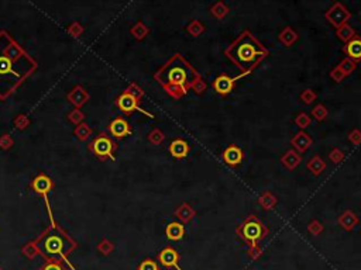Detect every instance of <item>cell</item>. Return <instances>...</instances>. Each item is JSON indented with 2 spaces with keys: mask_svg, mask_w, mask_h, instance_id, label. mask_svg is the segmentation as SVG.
Wrapping results in <instances>:
<instances>
[{
  "mask_svg": "<svg viewBox=\"0 0 361 270\" xmlns=\"http://www.w3.org/2000/svg\"><path fill=\"white\" fill-rule=\"evenodd\" d=\"M157 82L161 85L168 95L172 97H181L187 95L188 90L200 80V75L196 69L181 55L175 54L160 71L155 74Z\"/></svg>",
  "mask_w": 361,
  "mask_h": 270,
  "instance_id": "cell-1",
  "label": "cell"
},
{
  "mask_svg": "<svg viewBox=\"0 0 361 270\" xmlns=\"http://www.w3.org/2000/svg\"><path fill=\"white\" fill-rule=\"evenodd\" d=\"M226 57L243 71V75L249 74L260 62L268 57V51L262 47L260 41L249 30H244L238 37L224 51Z\"/></svg>",
  "mask_w": 361,
  "mask_h": 270,
  "instance_id": "cell-2",
  "label": "cell"
},
{
  "mask_svg": "<svg viewBox=\"0 0 361 270\" xmlns=\"http://www.w3.org/2000/svg\"><path fill=\"white\" fill-rule=\"evenodd\" d=\"M72 251L69 246L68 238L58 232H52L45 235L40 244V252L48 262H68L66 255ZM69 265V262H68Z\"/></svg>",
  "mask_w": 361,
  "mask_h": 270,
  "instance_id": "cell-3",
  "label": "cell"
},
{
  "mask_svg": "<svg viewBox=\"0 0 361 270\" xmlns=\"http://www.w3.org/2000/svg\"><path fill=\"white\" fill-rule=\"evenodd\" d=\"M236 232L243 241L250 244V246H257L258 241H261L264 236H267L268 228L258 220V217L250 215L237 228Z\"/></svg>",
  "mask_w": 361,
  "mask_h": 270,
  "instance_id": "cell-4",
  "label": "cell"
},
{
  "mask_svg": "<svg viewBox=\"0 0 361 270\" xmlns=\"http://www.w3.org/2000/svg\"><path fill=\"white\" fill-rule=\"evenodd\" d=\"M326 19L335 27L340 28L341 25L346 24V21L350 19V13L344 6H341L340 3H336L329 12L326 13Z\"/></svg>",
  "mask_w": 361,
  "mask_h": 270,
  "instance_id": "cell-5",
  "label": "cell"
},
{
  "mask_svg": "<svg viewBox=\"0 0 361 270\" xmlns=\"http://www.w3.org/2000/svg\"><path fill=\"white\" fill-rule=\"evenodd\" d=\"M117 106H119V109L122 111H125V113H127V114H130L131 111H134V110H137L140 111V113H143V114H146V116H149V117H151V118H154V116L152 114H149V113H147L146 110H143L141 107H138V101H137V97L136 96H133L131 93H123L120 97H119V100H117Z\"/></svg>",
  "mask_w": 361,
  "mask_h": 270,
  "instance_id": "cell-6",
  "label": "cell"
},
{
  "mask_svg": "<svg viewBox=\"0 0 361 270\" xmlns=\"http://www.w3.org/2000/svg\"><path fill=\"white\" fill-rule=\"evenodd\" d=\"M158 260L165 268H174L175 270H182L179 266V253L171 246H167L162 249L158 253Z\"/></svg>",
  "mask_w": 361,
  "mask_h": 270,
  "instance_id": "cell-7",
  "label": "cell"
},
{
  "mask_svg": "<svg viewBox=\"0 0 361 270\" xmlns=\"http://www.w3.org/2000/svg\"><path fill=\"white\" fill-rule=\"evenodd\" d=\"M236 79H232L230 76H227V75H220V76H217L216 79H214V82H213V89L216 90V93L217 95H220V96H226V95H229L233 89H234V83H236Z\"/></svg>",
  "mask_w": 361,
  "mask_h": 270,
  "instance_id": "cell-8",
  "label": "cell"
},
{
  "mask_svg": "<svg viewBox=\"0 0 361 270\" xmlns=\"http://www.w3.org/2000/svg\"><path fill=\"white\" fill-rule=\"evenodd\" d=\"M243 156H244L243 155V151L237 147V145H229L223 151V154H222V158H223V160L229 166H237V165H240L241 160H243Z\"/></svg>",
  "mask_w": 361,
  "mask_h": 270,
  "instance_id": "cell-9",
  "label": "cell"
},
{
  "mask_svg": "<svg viewBox=\"0 0 361 270\" xmlns=\"http://www.w3.org/2000/svg\"><path fill=\"white\" fill-rule=\"evenodd\" d=\"M113 142L107 138V136H99L95 142H93V151L96 152V155L99 156H109L113 159Z\"/></svg>",
  "mask_w": 361,
  "mask_h": 270,
  "instance_id": "cell-10",
  "label": "cell"
},
{
  "mask_svg": "<svg viewBox=\"0 0 361 270\" xmlns=\"http://www.w3.org/2000/svg\"><path fill=\"white\" fill-rule=\"evenodd\" d=\"M170 152L176 159H184V158H187V155L189 154V145H188L187 141H184V139H175L170 145Z\"/></svg>",
  "mask_w": 361,
  "mask_h": 270,
  "instance_id": "cell-11",
  "label": "cell"
},
{
  "mask_svg": "<svg viewBox=\"0 0 361 270\" xmlns=\"http://www.w3.org/2000/svg\"><path fill=\"white\" fill-rule=\"evenodd\" d=\"M165 235L170 241H181L185 236V227L181 222H170L165 228Z\"/></svg>",
  "mask_w": 361,
  "mask_h": 270,
  "instance_id": "cell-12",
  "label": "cell"
},
{
  "mask_svg": "<svg viewBox=\"0 0 361 270\" xmlns=\"http://www.w3.org/2000/svg\"><path fill=\"white\" fill-rule=\"evenodd\" d=\"M14 68V62L10 57L7 55H0V76H6V75H12L14 77H23V75L17 72Z\"/></svg>",
  "mask_w": 361,
  "mask_h": 270,
  "instance_id": "cell-13",
  "label": "cell"
},
{
  "mask_svg": "<svg viewBox=\"0 0 361 270\" xmlns=\"http://www.w3.org/2000/svg\"><path fill=\"white\" fill-rule=\"evenodd\" d=\"M110 133L117 138H122L126 135L131 134V128L128 123L126 121L125 118H116L112 124H110Z\"/></svg>",
  "mask_w": 361,
  "mask_h": 270,
  "instance_id": "cell-14",
  "label": "cell"
},
{
  "mask_svg": "<svg viewBox=\"0 0 361 270\" xmlns=\"http://www.w3.org/2000/svg\"><path fill=\"white\" fill-rule=\"evenodd\" d=\"M344 52L349 55V59L351 61H359L361 59V38L354 37L347 42L344 47Z\"/></svg>",
  "mask_w": 361,
  "mask_h": 270,
  "instance_id": "cell-15",
  "label": "cell"
},
{
  "mask_svg": "<svg viewBox=\"0 0 361 270\" xmlns=\"http://www.w3.org/2000/svg\"><path fill=\"white\" fill-rule=\"evenodd\" d=\"M339 224L343 230L346 231H351L357 224H359V217L353 212V211H344L340 217H339Z\"/></svg>",
  "mask_w": 361,
  "mask_h": 270,
  "instance_id": "cell-16",
  "label": "cell"
},
{
  "mask_svg": "<svg viewBox=\"0 0 361 270\" xmlns=\"http://www.w3.org/2000/svg\"><path fill=\"white\" fill-rule=\"evenodd\" d=\"M291 144L295 147V149H298L299 152H305V151L312 145V138L306 134V133L299 131L298 134L292 138Z\"/></svg>",
  "mask_w": 361,
  "mask_h": 270,
  "instance_id": "cell-17",
  "label": "cell"
},
{
  "mask_svg": "<svg viewBox=\"0 0 361 270\" xmlns=\"http://www.w3.org/2000/svg\"><path fill=\"white\" fill-rule=\"evenodd\" d=\"M33 187H34V190L40 193V194H47L48 192L51 190V187H52V182L50 180V177H47V176H38L34 179V183H33Z\"/></svg>",
  "mask_w": 361,
  "mask_h": 270,
  "instance_id": "cell-18",
  "label": "cell"
},
{
  "mask_svg": "<svg viewBox=\"0 0 361 270\" xmlns=\"http://www.w3.org/2000/svg\"><path fill=\"white\" fill-rule=\"evenodd\" d=\"M308 169H309L315 176H319V174L326 169V163H324V160L322 159L320 156L316 155V156H313V158L308 162Z\"/></svg>",
  "mask_w": 361,
  "mask_h": 270,
  "instance_id": "cell-19",
  "label": "cell"
},
{
  "mask_svg": "<svg viewBox=\"0 0 361 270\" xmlns=\"http://www.w3.org/2000/svg\"><path fill=\"white\" fill-rule=\"evenodd\" d=\"M281 160H282V163L287 166L288 169L292 171V169H295L299 163H300V156H299L295 151H288L287 154L282 156V159Z\"/></svg>",
  "mask_w": 361,
  "mask_h": 270,
  "instance_id": "cell-20",
  "label": "cell"
},
{
  "mask_svg": "<svg viewBox=\"0 0 361 270\" xmlns=\"http://www.w3.org/2000/svg\"><path fill=\"white\" fill-rule=\"evenodd\" d=\"M175 214L182 220L184 222H189L192 220V217L195 215V211L191 209V206L187 204V203H184V204H181V207L175 211Z\"/></svg>",
  "mask_w": 361,
  "mask_h": 270,
  "instance_id": "cell-21",
  "label": "cell"
},
{
  "mask_svg": "<svg viewBox=\"0 0 361 270\" xmlns=\"http://www.w3.org/2000/svg\"><path fill=\"white\" fill-rule=\"evenodd\" d=\"M337 36L340 39H343V41H347L349 42L350 39H353L354 38V31H353V28L349 27L347 24L341 25L340 28H337Z\"/></svg>",
  "mask_w": 361,
  "mask_h": 270,
  "instance_id": "cell-22",
  "label": "cell"
},
{
  "mask_svg": "<svg viewBox=\"0 0 361 270\" xmlns=\"http://www.w3.org/2000/svg\"><path fill=\"white\" fill-rule=\"evenodd\" d=\"M258 203L261 204L264 209L270 210V209H274V206L276 204V200H275V197L271 194V193H264L261 197H260V200H258Z\"/></svg>",
  "mask_w": 361,
  "mask_h": 270,
  "instance_id": "cell-23",
  "label": "cell"
},
{
  "mask_svg": "<svg viewBox=\"0 0 361 270\" xmlns=\"http://www.w3.org/2000/svg\"><path fill=\"white\" fill-rule=\"evenodd\" d=\"M297 38H298V36L292 31V28H285V30L281 33V36H279V39H281L287 47H289Z\"/></svg>",
  "mask_w": 361,
  "mask_h": 270,
  "instance_id": "cell-24",
  "label": "cell"
},
{
  "mask_svg": "<svg viewBox=\"0 0 361 270\" xmlns=\"http://www.w3.org/2000/svg\"><path fill=\"white\" fill-rule=\"evenodd\" d=\"M227 12H229V9L224 6V3H216L212 7V14L214 17H217V19L224 17L227 14Z\"/></svg>",
  "mask_w": 361,
  "mask_h": 270,
  "instance_id": "cell-25",
  "label": "cell"
},
{
  "mask_svg": "<svg viewBox=\"0 0 361 270\" xmlns=\"http://www.w3.org/2000/svg\"><path fill=\"white\" fill-rule=\"evenodd\" d=\"M337 68H339L344 75H349L350 72L356 68V65H354V62L351 61V59H344V61L341 62Z\"/></svg>",
  "mask_w": 361,
  "mask_h": 270,
  "instance_id": "cell-26",
  "label": "cell"
},
{
  "mask_svg": "<svg viewBox=\"0 0 361 270\" xmlns=\"http://www.w3.org/2000/svg\"><path fill=\"white\" fill-rule=\"evenodd\" d=\"M138 270H160V269H158V265H157L152 259H146L144 262L140 263Z\"/></svg>",
  "mask_w": 361,
  "mask_h": 270,
  "instance_id": "cell-27",
  "label": "cell"
},
{
  "mask_svg": "<svg viewBox=\"0 0 361 270\" xmlns=\"http://www.w3.org/2000/svg\"><path fill=\"white\" fill-rule=\"evenodd\" d=\"M203 25L200 24L199 21H192V24L188 27V31L192 34V36H200V33H203Z\"/></svg>",
  "mask_w": 361,
  "mask_h": 270,
  "instance_id": "cell-28",
  "label": "cell"
},
{
  "mask_svg": "<svg viewBox=\"0 0 361 270\" xmlns=\"http://www.w3.org/2000/svg\"><path fill=\"white\" fill-rule=\"evenodd\" d=\"M312 114L319 120V121H322V120H324L326 118V116H327V110L324 109V106H322V104H319V106H316L315 109H313V111H312Z\"/></svg>",
  "mask_w": 361,
  "mask_h": 270,
  "instance_id": "cell-29",
  "label": "cell"
},
{
  "mask_svg": "<svg viewBox=\"0 0 361 270\" xmlns=\"http://www.w3.org/2000/svg\"><path fill=\"white\" fill-rule=\"evenodd\" d=\"M295 121H297V124H298L300 128H306V127L311 124V118H309V116H308V114L300 113L298 117H297V120H295Z\"/></svg>",
  "mask_w": 361,
  "mask_h": 270,
  "instance_id": "cell-30",
  "label": "cell"
},
{
  "mask_svg": "<svg viewBox=\"0 0 361 270\" xmlns=\"http://www.w3.org/2000/svg\"><path fill=\"white\" fill-rule=\"evenodd\" d=\"M41 270H65V268L61 262H48L41 268Z\"/></svg>",
  "mask_w": 361,
  "mask_h": 270,
  "instance_id": "cell-31",
  "label": "cell"
},
{
  "mask_svg": "<svg viewBox=\"0 0 361 270\" xmlns=\"http://www.w3.org/2000/svg\"><path fill=\"white\" fill-rule=\"evenodd\" d=\"M308 230H309V232L313 233V235H319V233L323 231V227H322L318 221H313L311 225L308 227Z\"/></svg>",
  "mask_w": 361,
  "mask_h": 270,
  "instance_id": "cell-32",
  "label": "cell"
},
{
  "mask_svg": "<svg viewBox=\"0 0 361 270\" xmlns=\"http://www.w3.org/2000/svg\"><path fill=\"white\" fill-rule=\"evenodd\" d=\"M249 255L250 258L253 259V260H255V259H258L261 256V249H260V246H250L249 249Z\"/></svg>",
  "mask_w": 361,
  "mask_h": 270,
  "instance_id": "cell-33",
  "label": "cell"
},
{
  "mask_svg": "<svg viewBox=\"0 0 361 270\" xmlns=\"http://www.w3.org/2000/svg\"><path fill=\"white\" fill-rule=\"evenodd\" d=\"M316 98V95L312 92V90H305L303 93H302V100L306 103V104H309V103H312L313 100Z\"/></svg>",
  "mask_w": 361,
  "mask_h": 270,
  "instance_id": "cell-34",
  "label": "cell"
},
{
  "mask_svg": "<svg viewBox=\"0 0 361 270\" xmlns=\"http://www.w3.org/2000/svg\"><path fill=\"white\" fill-rule=\"evenodd\" d=\"M149 139H151L154 144H160L162 139H164V135L161 134V131L155 130V131H152V133H151V135H149Z\"/></svg>",
  "mask_w": 361,
  "mask_h": 270,
  "instance_id": "cell-35",
  "label": "cell"
},
{
  "mask_svg": "<svg viewBox=\"0 0 361 270\" xmlns=\"http://www.w3.org/2000/svg\"><path fill=\"white\" fill-rule=\"evenodd\" d=\"M350 139H351V142L353 144H360L361 142V133L359 130H356V131H353L351 134H350Z\"/></svg>",
  "mask_w": 361,
  "mask_h": 270,
  "instance_id": "cell-36",
  "label": "cell"
},
{
  "mask_svg": "<svg viewBox=\"0 0 361 270\" xmlns=\"http://www.w3.org/2000/svg\"><path fill=\"white\" fill-rule=\"evenodd\" d=\"M330 76H332V77H333V79H335L336 82H340V80H341V79H343V77H344L346 75L343 74V72H341V71H340V69L337 68L336 71H333V72L330 74Z\"/></svg>",
  "mask_w": 361,
  "mask_h": 270,
  "instance_id": "cell-37",
  "label": "cell"
},
{
  "mask_svg": "<svg viewBox=\"0 0 361 270\" xmlns=\"http://www.w3.org/2000/svg\"><path fill=\"white\" fill-rule=\"evenodd\" d=\"M341 158H343V155H341V152L340 151H333L332 154H330V159L333 160V162H340L341 160Z\"/></svg>",
  "mask_w": 361,
  "mask_h": 270,
  "instance_id": "cell-38",
  "label": "cell"
}]
</instances>
